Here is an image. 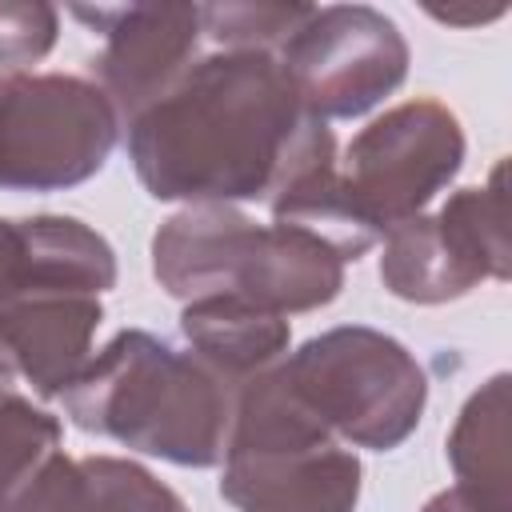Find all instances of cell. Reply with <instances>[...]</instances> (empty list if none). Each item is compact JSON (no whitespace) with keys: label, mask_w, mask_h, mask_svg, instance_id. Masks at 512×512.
<instances>
[{"label":"cell","mask_w":512,"mask_h":512,"mask_svg":"<svg viewBox=\"0 0 512 512\" xmlns=\"http://www.w3.org/2000/svg\"><path fill=\"white\" fill-rule=\"evenodd\" d=\"M60 452V420L20 396L16 388L0 392V504L40 472L48 456Z\"/></svg>","instance_id":"15"},{"label":"cell","mask_w":512,"mask_h":512,"mask_svg":"<svg viewBox=\"0 0 512 512\" xmlns=\"http://www.w3.org/2000/svg\"><path fill=\"white\" fill-rule=\"evenodd\" d=\"M76 20L104 36L96 56V84L112 100L120 128H128L160 92H168L200 56V4H112L72 8Z\"/></svg>","instance_id":"10"},{"label":"cell","mask_w":512,"mask_h":512,"mask_svg":"<svg viewBox=\"0 0 512 512\" xmlns=\"http://www.w3.org/2000/svg\"><path fill=\"white\" fill-rule=\"evenodd\" d=\"M116 284L112 244L76 216H0V304L24 292H88Z\"/></svg>","instance_id":"12"},{"label":"cell","mask_w":512,"mask_h":512,"mask_svg":"<svg viewBox=\"0 0 512 512\" xmlns=\"http://www.w3.org/2000/svg\"><path fill=\"white\" fill-rule=\"evenodd\" d=\"M104 320L100 296L88 292H24L0 304V356L28 380L36 396L56 400L92 360V340Z\"/></svg>","instance_id":"11"},{"label":"cell","mask_w":512,"mask_h":512,"mask_svg":"<svg viewBox=\"0 0 512 512\" xmlns=\"http://www.w3.org/2000/svg\"><path fill=\"white\" fill-rule=\"evenodd\" d=\"M464 164V128L432 96L404 100L360 128L336 160V192L356 228L380 244L396 224L420 216Z\"/></svg>","instance_id":"7"},{"label":"cell","mask_w":512,"mask_h":512,"mask_svg":"<svg viewBox=\"0 0 512 512\" xmlns=\"http://www.w3.org/2000/svg\"><path fill=\"white\" fill-rule=\"evenodd\" d=\"M180 332L200 364H208L232 392L256 372L288 356V316L252 308L232 296L188 300L180 312Z\"/></svg>","instance_id":"13"},{"label":"cell","mask_w":512,"mask_h":512,"mask_svg":"<svg viewBox=\"0 0 512 512\" xmlns=\"http://www.w3.org/2000/svg\"><path fill=\"white\" fill-rule=\"evenodd\" d=\"M300 104L316 120H352L372 112L408 76V40L384 12L368 4H328L276 52Z\"/></svg>","instance_id":"9"},{"label":"cell","mask_w":512,"mask_h":512,"mask_svg":"<svg viewBox=\"0 0 512 512\" xmlns=\"http://www.w3.org/2000/svg\"><path fill=\"white\" fill-rule=\"evenodd\" d=\"M60 400L76 428L132 452L180 468H212L224 456L232 388L144 328H124L92 352Z\"/></svg>","instance_id":"2"},{"label":"cell","mask_w":512,"mask_h":512,"mask_svg":"<svg viewBox=\"0 0 512 512\" xmlns=\"http://www.w3.org/2000/svg\"><path fill=\"white\" fill-rule=\"evenodd\" d=\"M124 132L148 196L180 204H272L336 164L332 128L304 112L276 52L196 56Z\"/></svg>","instance_id":"1"},{"label":"cell","mask_w":512,"mask_h":512,"mask_svg":"<svg viewBox=\"0 0 512 512\" xmlns=\"http://www.w3.org/2000/svg\"><path fill=\"white\" fill-rule=\"evenodd\" d=\"M76 464L84 484V512H188L184 500L136 460L84 456Z\"/></svg>","instance_id":"17"},{"label":"cell","mask_w":512,"mask_h":512,"mask_svg":"<svg viewBox=\"0 0 512 512\" xmlns=\"http://www.w3.org/2000/svg\"><path fill=\"white\" fill-rule=\"evenodd\" d=\"M0 512H84V484H80V464L68 460L64 452L48 456L32 480H24Z\"/></svg>","instance_id":"19"},{"label":"cell","mask_w":512,"mask_h":512,"mask_svg":"<svg viewBox=\"0 0 512 512\" xmlns=\"http://www.w3.org/2000/svg\"><path fill=\"white\" fill-rule=\"evenodd\" d=\"M380 280L408 304H448L484 280H508L504 160L488 184L460 188L436 212L396 224L384 236Z\"/></svg>","instance_id":"8"},{"label":"cell","mask_w":512,"mask_h":512,"mask_svg":"<svg viewBox=\"0 0 512 512\" xmlns=\"http://www.w3.org/2000/svg\"><path fill=\"white\" fill-rule=\"evenodd\" d=\"M312 4H276V0H244V4H200L204 36L228 52H280L284 40L304 24Z\"/></svg>","instance_id":"16"},{"label":"cell","mask_w":512,"mask_h":512,"mask_svg":"<svg viewBox=\"0 0 512 512\" xmlns=\"http://www.w3.org/2000/svg\"><path fill=\"white\" fill-rule=\"evenodd\" d=\"M448 464L456 484L508 504V372L484 380L448 432Z\"/></svg>","instance_id":"14"},{"label":"cell","mask_w":512,"mask_h":512,"mask_svg":"<svg viewBox=\"0 0 512 512\" xmlns=\"http://www.w3.org/2000/svg\"><path fill=\"white\" fill-rule=\"evenodd\" d=\"M60 36V12L44 0H0V76L44 60Z\"/></svg>","instance_id":"18"},{"label":"cell","mask_w":512,"mask_h":512,"mask_svg":"<svg viewBox=\"0 0 512 512\" xmlns=\"http://www.w3.org/2000/svg\"><path fill=\"white\" fill-rule=\"evenodd\" d=\"M120 140L112 100L88 76H0V188L64 192L92 180Z\"/></svg>","instance_id":"6"},{"label":"cell","mask_w":512,"mask_h":512,"mask_svg":"<svg viewBox=\"0 0 512 512\" xmlns=\"http://www.w3.org/2000/svg\"><path fill=\"white\" fill-rule=\"evenodd\" d=\"M436 20H444V24H488V20H496V16H504V8H492V12H440V8H428Z\"/></svg>","instance_id":"21"},{"label":"cell","mask_w":512,"mask_h":512,"mask_svg":"<svg viewBox=\"0 0 512 512\" xmlns=\"http://www.w3.org/2000/svg\"><path fill=\"white\" fill-rule=\"evenodd\" d=\"M420 512H508V504L488 500V496H480V492H472L464 484H452V488L436 492Z\"/></svg>","instance_id":"20"},{"label":"cell","mask_w":512,"mask_h":512,"mask_svg":"<svg viewBox=\"0 0 512 512\" xmlns=\"http://www.w3.org/2000/svg\"><path fill=\"white\" fill-rule=\"evenodd\" d=\"M152 276L172 300L232 296L292 316L344 288V260L288 224H256L236 204H184L152 236Z\"/></svg>","instance_id":"3"},{"label":"cell","mask_w":512,"mask_h":512,"mask_svg":"<svg viewBox=\"0 0 512 512\" xmlns=\"http://www.w3.org/2000/svg\"><path fill=\"white\" fill-rule=\"evenodd\" d=\"M280 376L340 444L372 452L400 448L428 404V376L416 356L396 336L364 324L304 340L280 360Z\"/></svg>","instance_id":"5"},{"label":"cell","mask_w":512,"mask_h":512,"mask_svg":"<svg viewBox=\"0 0 512 512\" xmlns=\"http://www.w3.org/2000/svg\"><path fill=\"white\" fill-rule=\"evenodd\" d=\"M220 496L236 512H356L360 460L288 392L280 364L232 392Z\"/></svg>","instance_id":"4"}]
</instances>
